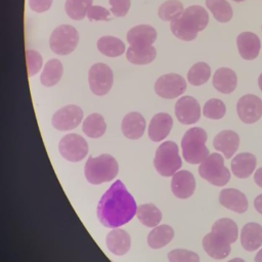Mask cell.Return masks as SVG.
<instances>
[{"instance_id": "obj_1", "label": "cell", "mask_w": 262, "mask_h": 262, "mask_svg": "<svg viewBox=\"0 0 262 262\" xmlns=\"http://www.w3.org/2000/svg\"><path fill=\"white\" fill-rule=\"evenodd\" d=\"M137 206L121 180H116L103 193L97 205V218L108 228H117L129 222L136 214Z\"/></svg>"}, {"instance_id": "obj_2", "label": "cell", "mask_w": 262, "mask_h": 262, "mask_svg": "<svg viewBox=\"0 0 262 262\" xmlns=\"http://www.w3.org/2000/svg\"><path fill=\"white\" fill-rule=\"evenodd\" d=\"M209 23V15L200 5H191L171 20L170 29L175 37L183 41H191L196 38L198 32L204 30Z\"/></svg>"}, {"instance_id": "obj_3", "label": "cell", "mask_w": 262, "mask_h": 262, "mask_svg": "<svg viewBox=\"0 0 262 262\" xmlns=\"http://www.w3.org/2000/svg\"><path fill=\"white\" fill-rule=\"evenodd\" d=\"M118 171L119 165L117 160L108 154H102L98 157L90 156L84 168L87 181L94 185L113 180L117 176Z\"/></svg>"}, {"instance_id": "obj_4", "label": "cell", "mask_w": 262, "mask_h": 262, "mask_svg": "<svg viewBox=\"0 0 262 262\" xmlns=\"http://www.w3.org/2000/svg\"><path fill=\"white\" fill-rule=\"evenodd\" d=\"M207 133L200 127L188 129L181 139L183 159L189 164H200L208 156L209 149L206 146Z\"/></svg>"}, {"instance_id": "obj_5", "label": "cell", "mask_w": 262, "mask_h": 262, "mask_svg": "<svg viewBox=\"0 0 262 262\" xmlns=\"http://www.w3.org/2000/svg\"><path fill=\"white\" fill-rule=\"evenodd\" d=\"M154 166L157 172L164 177L174 175L182 166L178 145L171 140L161 143L155 155Z\"/></svg>"}, {"instance_id": "obj_6", "label": "cell", "mask_w": 262, "mask_h": 262, "mask_svg": "<svg viewBox=\"0 0 262 262\" xmlns=\"http://www.w3.org/2000/svg\"><path fill=\"white\" fill-rule=\"evenodd\" d=\"M199 173L202 178L215 186H223L230 179V172L224 165L223 157L218 152L209 155L201 163Z\"/></svg>"}, {"instance_id": "obj_7", "label": "cell", "mask_w": 262, "mask_h": 262, "mask_svg": "<svg viewBox=\"0 0 262 262\" xmlns=\"http://www.w3.org/2000/svg\"><path fill=\"white\" fill-rule=\"evenodd\" d=\"M79 42L77 30L70 25L58 26L52 32L49 45L51 50L58 55H67L76 49Z\"/></svg>"}, {"instance_id": "obj_8", "label": "cell", "mask_w": 262, "mask_h": 262, "mask_svg": "<svg viewBox=\"0 0 262 262\" xmlns=\"http://www.w3.org/2000/svg\"><path fill=\"white\" fill-rule=\"evenodd\" d=\"M114 75L112 69L102 62L94 63L88 73V83L93 94L105 95L112 88Z\"/></svg>"}, {"instance_id": "obj_9", "label": "cell", "mask_w": 262, "mask_h": 262, "mask_svg": "<svg viewBox=\"0 0 262 262\" xmlns=\"http://www.w3.org/2000/svg\"><path fill=\"white\" fill-rule=\"evenodd\" d=\"M58 150L66 160L80 162L88 152V144L81 135L71 133L60 139Z\"/></svg>"}, {"instance_id": "obj_10", "label": "cell", "mask_w": 262, "mask_h": 262, "mask_svg": "<svg viewBox=\"0 0 262 262\" xmlns=\"http://www.w3.org/2000/svg\"><path fill=\"white\" fill-rule=\"evenodd\" d=\"M186 89L184 78L178 74L161 76L155 83L156 93L163 98L173 99L180 96Z\"/></svg>"}, {"instance_id": "obj_11", "label": "cell", "mask_w": 262, "mask_h": 262, "mask_svg": "<svg viewBox=\"0 0 262 262\" xmlns=\"http://www.w3.org/2000/svg\"><path fill=\"white\" fill-rule=\"evenodd\" d=\"M83 119V111L75 104L66 105L54 113L52 116V125L59 131H67L76 128Z\"/></svg>"}, {"instance_id": "obj_12", "label": "cell", "mask_w": 262, "mask_h": 262, "mask_svg": "<svg viewBox=\"0 0 262 262\" xmlns=\"http://www.w3.org/2000/svg\"><path fill=\"white\" fill-rule=\"evenodd\" d=\"M236 112L244 123L253 124L262 117V100L254 94H246L238 99Z\"/></svg>"}, {"instance_id": "obj_13", "label": "cell", "mask_w": 262, "mask_h": 262, "mask_svg": "<svg viewBox=\"0 0 262 262\" xmlns=\"http://www.w3.org/2000/svg\"><path fill=\"white\" fill-rule=\"evenodd\" d=\"M175 115L181 124H194L200 120L201 106L192 96H182L175 104Z\"/></svg>"}, {"instance_id": "obj_14", "label": "cell", "mask_w": 262, "mask_h": 262, "mask_svg": "<svg viewBox=\"0 0 262 262\" xmlns=\"http://www.w3.org/2000/svg\"><path fill=\"white\" fill-rule=\"evenodd\" d=\"M203 248L205 252L216 260L226 258L230 253V243L221 234L211 231L203 238Z\"/></svg>"}, {"instance_id": "obj_15", "label": "cell", "mask_w": 262, "mask_h": 262, "mask_svg": "<svg viewBox=\"0 0 262 262\" xmlns=\"http://www.w3.org/2000/svg\"><path fill=\"white\" fill-rule=\"evenodd\" d=\"M171 189L178 199H188L195 189V180L193 175L186 170L177 171L171 180Z\"/></svg>"}, {"instance_id": "obj_16", "label": "cell", "mask_w": 262, "mask_h": 262, "mask_svg": "<svg viewBox=\"0 0 262 262\" xmlns=\"http://www.w3.org/2000/svg\"><path fill=\"white\" fill-rule=\"evenodd\" d=\"M157 39V31L148 25H139L127 33V41L131 47L141 48L151 46Z\"/></svg>"}, {"instance_id": "obj_17", "label": "cell", "mask_w": 262, "mask_h": 262, "mask_svg": "<svg viewBox=\"0 0 262 262\" xmlns=\"http://www.w3.org/2000/svg\"><path fill=\"white\" fill-rule=\"evenodd\" d=\"M173 126V119L167 113L156 114L148 125V137L155 142L164 140L170 133Z\"/></svg>"}, {"instance_id": "obj_18", "label": "cell", "mask_w": 262, "mask_h": 262, "mask_svg": "<svg viewBox=\"0 0 262 262\" xmlns=\"http://www.w3.org/2000/svg\"><path fill=\"white\" fill-rule=\"evenodd\" d=\"M220 204L235 213H245L248 210L249 204L246 195L235 188H225L219 193Z\"/></svg>"}, {"instance_id": "obj_19", "label": "cell", "mask_w": 262, "mask_h": 262, "mask_svg": "<svg viewBox=\"0 0 262 262\" xmlns=\"http://www.w3.org/2000/svg\"><path fill=\"white\" fill-rule=\"evenodd\" d=\"M236 45L239 55L247 60L255 59L260 51V40L252 32H243L236 38Z\"/></svg>"}, {"instance_id": "obj_20", "label": "cell", "mask_w": 262, "mask_h": 262, "mask_svg": "<svg viewBox=\"0 0 262 262\" xmlns=\"http://www.w3.org/2000/svg\"><path fill=\"white\" fill-rule=\"evenodd\" d=\"M239 145V136L232 130H223L219 132L214 140L213 146L216 150L221 151L226 159L231 158Z\"/></svg>"}, {"instance_id": "obj_21", "label": "cell", "mask_w": 262, "mask_h": 262, "mask_svg": "<svg viewBox=\"0 0 262 262\" xmlns=\"http://www.w3.org/2000/svg\"><path fill=\"white\" fill-rule=\"evenodd\" d=\"M121 129L123 134L129 139L140 138L145 130V120L137 112L128 113L122 120Z\"/></svg>"}, {"instance_id": "obj_22", "label": "cell", "mask_w": 262, "mask_h": 262, "mask_svg": "<svg viewBox=\"0 0 262 262\" xmlns=\"http://www.w3.org/2000/svg\"><path fill=\"white\" fill-rule=\"evenodd\" d=\"M107 249L117 256L125 255L131 245L130 235L127 233L126 230L120 228H114L111 230L105 238Z\"/></svg>"}, {"instance_id": "obj_23", "label": "cell", "mask_w": 262, "mask_h": 262, "mask_svg": "<svg viewBox=\"0 0 262 262\" xmlns=\"http://www.w3.org/2000/svg\"><path fill=\"white\" fill-rule=\"evenodd\" d=\"M241 243L246 251L259 249L262 246V226L256 222L247 223L241 232Z\"/></svg>"}, {"instance_id": "obj_24", "label": "cell", "mask_w": 262, "mask_h": 262, "mask_svg": "<svg viewBox=\"0 0 262 262\" xmlns=\"http://www.w3.org/2000/svg\"><path fill=\"white\" fill-rule=\"evenodd\" d=\"M257 165L256 157L250 152H242L231 161V171L237 178H247L255 170Z\"/></svg>"}, {"instance_id": "obj_25", "label": "cell", "mask_w": 262, "mask_h": 262, "mask_svg": "<svg viewBox=\"0 0 262 262\" xmlns=\"http://www.w3.org/2000/svg\"><path fill=\"white\" fill-rule=\"evenodd\" d=\"M237 79L235 73L228 68L218 69L213 76V86L221 93H231L236 87Z\"/></svg>"}, {"instance_id": "obj_26", "label": "cell", "mask_w": 262, "mask_h": 262, "mask_svg": "<svg viewBox=\"0 0 262 262\" xmlns=\"http://www.w3.org/2000/svg\"><path fill=\"white\" fill-rule=\"evenodd\" d=\"M174 237V230L167 224L159 225L147 235V244L152 249H161L168 245Z\"/></svg>"}, {"instance_id": "obj_27", "label": "cell", "mask_w": 262, "mask_h": 262, "mask_svg": "<svg viewBox=\"0 0 262 262\" xmlns=\"http://www.w3.org/2000/svg\"><path fill=\"white\" fill-rule=\"evenodd\" d=\"M62 64L58 59H50L44 66V69L40 76V81L43 86L51 87L55 85L62 76Z\"/></svg>"}, {"instance_id": "obj_28", "label": "cell", "mask_w": 262, "mask_h": 262, "mask_svg": "<svg viewBox=\"0 0 262 262\" xmlns=\"http://www.w3.org/2000/svg\"><path fill=\"white\" fill-rule=\"evenodd\" d=\"M136 216L138 220L147 227H156L162 219V213L160 209L151 203L143 204L137 207Z\"/></svg>"}, {"instance_id": "obj_29", "label": "cell", "mask_w": 262, "mask_h": 262, "mask_svg": "<svg viewBox=\"0 0 262 262\" xmlns=\"http://www.w3.org/2000/svg\"><path fill=\"white\" fill-rule=\"evenodd\" d=\"M97 49L105 56H120L125 51V44L119 38L113 36H103L97 41Z\"/></svg>"}, {"instance_id": "obj_30", "label": "cell", "mask_w": 262, "mask_h": 262, "mask_svg": "<svg viewBox=\"0 0 262 262\" xmlns=\"http://www.w3.org/2000/svg\"><path fill=\"white\" fill-rule=\"evenodd\" d=\"M83 132L90 138L101 137L106 129V124L100 114L89 115L83 122Z\"/></svg>"}, {"instance_id": "obj_31", "label": "cell", "mask_w": 262, "mask_h": 262, "mask_svg": "<svg viewBox=\"0 0 262 262\" xmlns=\"http://www.w3.org/2000/svg\"><path fill=\"white\" fill-rule=\"evenodd\" d=\"M127 59L134 64H147L151 62L157 56V50L151 45L148 47L134 48L129 47L126 52Z\"/></svg>"}, {"instance_id": "obj_32", "label": "cell", "mask_w": 262, "mask_h": 262, "mask_svg": "<svg viewBox=\"0 0 262 262\" xmlns=\"http://www.w3.org/2000/svg\"><path fill=\"white\" fill-rule=\"evenodd\" d=\"M212 231L221 234L230 244L234 243L237 239L238 235L237 225L233 220L229 218H221L215 221L212 225Z\"/></svg>"}, {"instance_id": "obj_33", "label": "cell", "mask_w": 262, "mask_h": 262, "mask_svg": "<svg viewBox=\"0 0 262 262\" xmlns=\"http://www.w3.org/2000/svg\"><path fill=\"white\" fill-rule=\"evenodd\" d=\"M206 5L220 23H227L232 17V8L226 0H206Z\"/></svg>"}, {"instance_id": "obj_34", "label": "cell", "mask_w": 262, "mask_h": 262, "mask_svg": "<svg viewBox=\"0 0 262 262\" xmlns=\"http://www.w3.org/2000/svg\"><path fill=\"white\" fill-rule=\"evenodd\" d=\"M92 2L93 0H67L64 9L72 19L80 20L87 15V11L92 6Z\"/></svg>"}, {"instance_id": "obj_35", "label": "cell", "mask_w": 262, "mask_h": 262, "mask_svg": "<svg viewBox=\"0 0 262 262\" xmlns=\"http://www.w3.org/2000/svg\"><path fill=\"white\" fill-rule=\"evenodd\" d=\"M211 75L210 67L203 61L194 63L187 73V80L193 86L205 84Z\"/></svg>"}, {"instance_id": "obj_36", "label": "cell", "mask_w": 262, "mask_h": 262, "mask_svg": "<svg viewBox=\"0 0 262 262\" xmlns=\"http://www.w3.org/2000/svg\"><path fill=\"white\" fill-rule=\"evenodd\" d=\"M184 8L180 1L178 0H167L165 1L158 10V15L164 21H171L178 17Z\"/></svg>"}, {"instance_id": "obj_37", "label": "cell", "mask_w": 262, "mask_h": 262, "mask_svg": "<svg viewBox=\"0 0 262 262\" xmlns=\"http://www.w3.org/2000/svg\"><path fill=\"white\" fill-rule=\"evenodd\" d=\"M226 112L225 104L222 100L217 98L209 99L203 108V114L206 118L212 120H219L224 117Z\"/></svg>"}, {"instance_id": "obj_38", "label": "cell", "mask_w": 262, "mask_h": 262, "mask_svg": "<svg viewBox=\"0 0 262 262\" xmlns=\"http://www.w3.org/2000/svg\"><path fill=\"white\" fill-rule=\"evenodd\" d=\"M26 61L29 77L35 76L40 71L43 63L41 54L38 51L32 49H28L26 51Z\"/></svg>"}, {"instance_id": "obj_39", "label": "cell", "mask_w": 262, "mask_h": 262, "mask_svg": "<svg viewBox=\"0 0 262 262\" xmlns=\"http://www.w3.org/2000/svg\"><path fill=\"white\" fill-rule=\"evenodd\" d=\"M169 262H200V257L196 253L184 250L175 249L168 254Z\"/></svg>"}, {"instance_id": "obj_40", "label": "cell", "mask_w": 262, "mask_h": 262, "mask_svg": "<svg viewBox=\"0 0 262 262\" xmlns=\"http://www.w3.org/2000/svg\"><path fill=\"white\" fill-rule=\"evenodd\" d=\"M110 11L102 6L92 5L87 11V17L89 20H110Z\"/></svg>"}, {"instance_id": "obj_41", "label": "cell", "mask_w": 262, "mask_h": 262, "mask_svg": "<svg viewBox=\"0 0 262 262\" xmlns=\"http://www.w3.org/2000/svg\"><path fill=\"white\" fill-rule=\"evenodd\" d=\"M112 8L111 11L115 16H125L130 8V0H108Z\"/></svg>"}, {"instance_id": "obj_42", "label": "cell", "mask_w": 262, "mask_h": 262, "mask_svg": "<svg viewBox=\"0 0 262 262\" xmlns=\"http://www.w3.org/2000/svg\"><path fill=\"white\" fill-rule=\"evenodd\" d=\"M53 0H29L30 8L38 13L48 10L52 5Z\"/></svg>"}, {"instance_id": "obj_43", "label": "cell", "mask_w": 262, "mask_h": 262, "mask_svg": "<svg viewBox=\"0 0 262 262\" xmlns=\"http://www.w3.org/2000/svg\"><path fill=\"white\" fill-rule=\"evenodd\" d=\"M254 180L256 182V184L262 188V167L257 169L255 174H254Z\"/></svg>"}, {"instance_id": "obj_44", "label": "cell", "mask_w": 262, "mask_h": 262, "mask_svg": "<svg viewBox=\"0 0 262 262\" xmlns=\"http://www.w3.org/2000/svg\"><path fill=\"white\" fill-rule=\"evenodd\" d=\"M254 207L258 213L262 214V193L256 196V199L254 200Z\"/></svg>"}, {"instance_id": "obj_45", "label": "cell", "mask_w": 262, "mask_h": 262, "mask_svg": "<svg viewBox=\"0 0 262 262\" xmlns=\"http://www.w3.org/2000/svg\"><path fill=\"white\" fill-rule=\"evenodd\" d=\"M254 261L255 262H262V249L259 250V252L256 254Z\"/></svg>"}, {"instance_id": "obj_46", "label": "cell", "mask_w": 262, "mask_h": 262, "mask_svg": "<svg viewBox=\"0 0 262 262\" xmlns=\"http://www.w3.org/2000/svg\"><path fill=\"white\" fill-rule=\"evenodd\" d=\"M228 262H245V261L243 259H241V258H233V259L229 260Z\"/></svg>"}, {"instance_id": "obj_47", "label": "cell", "mask_w": 262, "mask_h": 262, "mask_svg": "<svg viewBox=\"0 0 262 262\" xmlns=\"http://www.w3.org/2000/svg\"><path fill=\"white\" fill-rule=\"evenodd\" d=\"M258 84H259V87H260V89H261V91H262V74L259 76V79H258Z\"/></svg>"}, {"instance_id": "obj_48", "label": "cell", "mask_w": 262, "mask_h": 262, "mask_svg": "<svg viewBox=\"0 0 262 262\" xmlns=\"http://www.w3.org/2000/svg\"><path fill=\"white\" fill-rule=\"evenodd\" d=\"M233 1H235V2H242V1H244V0H233Z\"/></svg>"}]
</instances>
